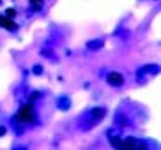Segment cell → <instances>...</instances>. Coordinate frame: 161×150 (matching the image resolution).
<instances>
[{"mask_svg": "<svg viewBox=\"0 0 161 150\" xmlns=\"http://www.w3.org/2000/svg\"><path fill=\"white\" fill-rule=\"evenodd\" d=\"M140 141L136 140H117L114 141V147L117 148H143V145H138Z\"/></svg>", "mask_w": 161, "mask_h": 150, "instance_id": "7a4b0ae2", "label": "cell"}, {"mask_svg": "<svg viewBox=\"0 0 161 150\" xmlns=\"http://www.w3.org/2000/svg\"><path fill=\"white\" fill-rule=\"evenodd\" d=\"M34 117H36L34 108L30 106V104H25V106L19 108L18 115H16V120H18V122H32Z\"/></svg>", "mask_w": 161, "mask_h": 150, "instance_id": "6da1fadb", "label": "cell"}, {"mask_svg": "<svg viewBox=\"0 0 161 150\" xmlns=\"http://www.w3.org/2000/svg\"><path fill=\"white\" fill-rule=\"evenodd\" d=\"M4 132H5V129L4 127H0V136H4Z\"/></svg>", "mask_w": 161, "mask_h": 150, "instance_id": "8992f818", "label": "cell"}, {"mask_svg": "<svg viewBox=\"0 0 161 150\" xmlns=\"http://www.w3.org/2000/svg\"><path fill=\"white\" fill-rule=\"evenodd\" d=\"M7 16H9V18H13V16H14V9H7Z\"/></svg>", "mask_w": 161, "mask_h": 150, "instance_id": "5b68a950", "label": "cell"}, {"mask_svg": "<svg viewBox=\"0 0 161 150\" xmlns=\"http://www.w3.org/2000/svg\"><path fill=\"white\" fill-rule=\"evenodd\" d=\"M106 80H108L110 85H115V87H119V85H122L124 78H122V74H119V72H110Z\"/></svg>", "mask_w": 161, "mask_h": 150, "instance_id": "3957f363", "label": "cell"}, {"mask_svg": "<svg viewBox=\"0 0 161 150\" xmlns=\"http://www.w3.org/2000/svg\"><path fill=\"white\" fill-rule=\"evenodd\" d=\"M0 27L7 28V30H14L16 23L13 21V18H9V16H0Z\"/></svg>", "mask_w": 161, "mask_h": 150, "instance_id": "277c9868", "label": "cell"}]
</instances>
